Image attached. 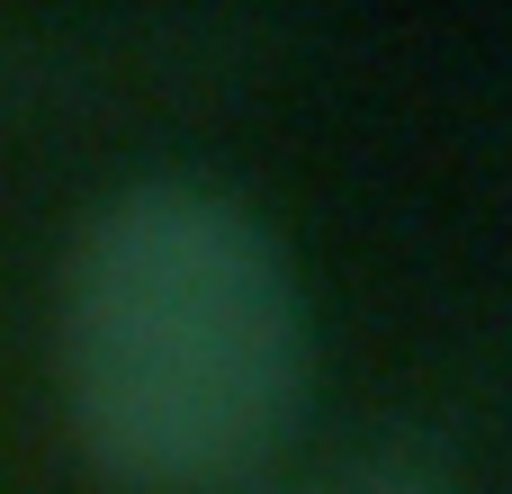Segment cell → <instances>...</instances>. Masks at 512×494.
<instances>
[{
  "mask_svg": "<svg viewBox=\"0 0 512 494\" xmlns=\"http://www.w3.org/2000/svg\"><path fill=\"white\" fill-rule=\"evenodd\" d=\"M72 450L135 494H243L306 423L315 306L279 225L207 171H135L54 261Z\"/></svg>",
  "mask_w": 512,
  "mask_h": 494,
  "instance_id": "6da1fadb",
  "label": "cell"
},
{
  "mask_svg": "<svg viewBox=\"0 0 512 494\" xmlns=\"http://www.w3.org/2000/svg\"><path fill=\"white\" fill-rule=\"evenodd\" d=\"M324 486L333 494H477L459 477V459H441L432 441H369V450L333 459Z\"/></svg>",
  "mask_w": 512,
  "mask_h": 494,
  "instance_id": "7a4b0ae2",
  "label": "cell"
},
{
  "mask_svg": "<svg viewBox=\"0 0 512 494\" xmlns=\"http://www.w3.org/2000/svg\"><path fill=\"white\" fill-rule=\"evenodd\" d=\"M243 494H333V486H324V468H315V477H297V486H243Z\"/></svg>",
  "mask_w": 512,
  "mask_h": 494,
  "instance_id": "3957f363",
  "label": "cell"
}]
</instances>
